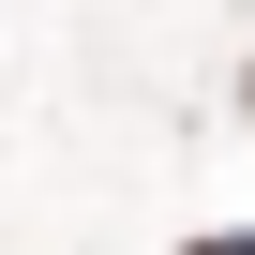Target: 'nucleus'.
Returning <instances> with one entry per match:
<instances>
[{"instance_id":"obj_1","label":"nucleus","mask_w":255,"mask_h":255,"mask_svg":"<svg viewBox=\"0 0 255 255\" xmlns=\"http://www.w3.org/2000/svg\"><path fill=\"white\" fill-rule=\"evenodd\" d=\"M180 255H255V225H210V240H180Z\"/></svg>"},{"instance_id":"obj_2","label":"nucleus","mask_w":255,"mask_h":255,"mask_svg":"<svg viewBox=\"0 0 255 255\" xmlns=\"http://www.w3.org/2000/svg\"><path fill=\"white\" fill-rule=\"evenodd\" d=\"M240 120H255V75H240Z\"/></svg>"}]
</instances>
